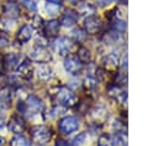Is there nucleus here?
<instances>
[{
    "instance_id": "1",
    "label": "nucleus",
    "mask_w": 158,
    "mask_h": 146,
    "mask_svg": "<svg viewBox=\"0 0 158 146\" xmlns=\"http://www.w3.org/2000/svg\"><path fill=\"white\" fill-rule=\"evenodd\" d=\"M17 109L21 113H30V114H41L44 109V104L42 100L36 95H27L25 103L20 101L17 104Z\"/></svg>"
},
{
    "instance_id": "2",
    "label": "nucleus",
    "mask_w": 158,
    "mask_h": 146,
    "mask_svg": "<svg viewBox=\"0 0 158 146\" xmlns=\"http://www.w3.org/2000/svg\"><path fill=\"white\" fill-rule=\"evenodd\" d=\"M53 98L57 101L58 105H62L64 108H70L77 104V97L75 94L68 89L67 87H59L57 88L56 93H53Z\"/></svg>"
},
{
    "instance_id": "3",
    "label": "nucleus",
    "mask_w": 158,
    "mask_h": 146,
    "mask_svg": "<svg viewBox=\"0 0 158 146\" xmlns=\"http://www.w3.org/2000/svg\"><path fill=\"white\" fill-rule=\"evenodd\" d=\"M51 136H52L51 130L44 125H37L31 129V139L38 145L47 144L51 140Z\"/></svg>"
},
{
    "instance_id": "4",
    "label": "nucleus",
    "mask_w": 158,
    "mask_h": 146,
    "mask_svg": "<svg viewBox=\"0 0 158 146\" xmlns=\"http://www.w3.org/2000/svg\"><path fill=\"white\" fill-rule=\"evenodd\" d=\"M28 58L31 61H35V62H38V63H47L52 59V56L44 46H36L28 53Z\"/></svg>"
},
{
    "instance_id": "5",
    "label": "nucleus",
    "mask_w": 158,
    "mask_h": 146,
    "mask_svg": "<svg viewBox=\"0 0 158 146\" xmlns=\"http://www.w3.org/2000/svg\"><path fill=\"white\" fill-rule=\"evenodd\" d=\"M78 127H79V122L75 116H65V118L60 119V121L58 124L59 131L64 135H69V134L77 131Z\"/></svg>"
},
{
    "instance_id": "6",
    "label": "nucleus",
    "mask_w": 158,
    "mask_h": 146,
    "mask_svg": "<svg viewBox=\"0 0 158 146\" xmlns=\"http://www.w3.org/2000/svg\"><path fill=\"white\" fill-rule=\"evenodd\" d=\"M64 69L69 74L77 75L83 69V62H80V59L77 56H67L64 59Z\"/></svg>"
},
{
    "instance_id": "7",
    "label": "nucleus",
    "mask_w": 158,
    "mask_h": 146,
    "mask_svg": "<svg viewBox=\"0 0 158 146\" xmlns=\"http://www.w3.org/2000/svg\"><path fill=\"white\" fill-rule=\"evenodd\" d=\"M53 47H54V51L59 56L64 57V56H68V53L70 52V49L73 47V42L67 37H58V38H56Z\"/></svg>"
},
{
    "instance_id": "8",
    "label": "nucleus",
    "mask_w": 158,
    "mask_h": 146,
    "mask_svg": "<svg viewBox=\"0 0 158 146\" xmlns=\"http://www.w3.org/2000/svg\"><path fill=\"white\" fill-rule=\"evenodd\" d=\"M101 28V22L100 20L91 15V16H88L85 20H84V31L85 33H89V35H96Z\"/></svg>"
},
{
    "instance_id": "9",
    "label": "nucleus",
    "mask_w": 158,
    "mask_h": 146,
    "mask_svg": "<svg viewBox=\"0 0 158 146\" xmlns=\"http://www.w3.org/2000/svg\"><path fill=\"white\" fill-rule=\"evenodd\" d=\"M15 71H16V74L25 80L31 79L33 75V67H32V63L30 61H23L22 63H20L15 68Z\"/></svg>"
},
{
    "instance_id": "10",
    "label": "nucleus",
    "mask_w": 158,
    "mask_h": 146,
    "mask_svg": "<svg viewBox=\"0 0 158 146\" xmlns=\"http://www.w3.org/2000/svg\"><path fill=\"white\" fill-rule=\"evenodd\" d=\"M7 127L15 135H21L25 130V121L19 115H12L7 122Z\"/></svg>"
},
{
    "instance_id": "11",
    "label": "nucleus",
    "mask_w": 158,
    "mask_h": 146,
    "mask_svg": "<svg viewBox=\"0 0 158 146\" xmlns=\"http://www.w3.org/2000/svg\"><path fill=\"white\" fill-rule=\"evenodd\" d=\"M59 26H60V24L58 20H49L46 24H43V32L47 37L57 36L58 31H59Z\"/></svg>"
},
{
    "instance_id": "12",
    "label": "nucleus",
    "mask_w": 158,
    "mask_h": 146,
    "mask_svg": "<svg viewBox=\"0 0 158 146\" xmlns=\"http://www.w3.org/2000/svg\"><path fill=\"white\" fill-rule=\"evenodd\" d=\"M32 35H33V28L31 27V25H23L19 30L16 38H17V41L20 43H26V42H28L31 40Z\"/></svg>"
},
{
    "instance_id": "13",
    "label": "nucleus",
    "mask_w": 158,
    "mask_h": 146,
    "mask_svg": "<svg viewBox=\"0 0 158 146\" xmlns=\"http://www.w3.org/2000/svg\"><path fill=\"white\" fill-rule=\"evenodd\" d=\"M19 59H20V56L16 54V53H9V54H6L5 58H4L5 69H6V71H12V69H15V68L19 66Z\"/></svg>"
},
{
    "instance_id": "14",
    "label": "nucleus",
    "mask_w": 158,
    "mask_h": 146,
    "mask_svg": "<svg viewBox=\"0 0 158 146\" xmlns=\"http://www.w3.org/2000/svg\"><path fill=\"white\" fill-rule=\"evenodd\" d=\"M36 74L38 77V79L41 80H48L51 77H52V69L48 64L46 63H41L37 69H36Z\"/></svg>"
},
{
    "instance_id": "15",
    "label": "nucleus",
    "mask_w": 158,
    "mask_h": 146,
    "mask_svg": "<svg viewBox=\"0 0 158 146\" xmlns=\"http://www.w3.org/2000/svg\"><path fill=\"white\" fill-rule=\"evenodd\" d=\"M4 14H6V16L9 19H15L19 16L20 11H19V5L15 1H9L4 5Z\"/></svg>"
},
{
    "instance_id": "16",
    "label": "nucleus",
    "mask_w": 158,
    "mask_h": 146,
    "mask_svg": "<svg viewBox=\"0 0 158 146\" xmlns=\"http://www.w3.org/2000/svg\"><path fill=\"white\" fill-rule=\"evenodd\" d=\"M77 19H78L77 12H74V11H72V10H68V11H65V14L62 16L59 24H62V25L65 26V27H70V26H73V25L77 22Z\"/></svg>"
},
{
    "instance_id": "17",
    "label": "nucleus",
    "mask_w": 158,
    "mask_h": 146,
    "mask_svg": "<svg viewBox=\"0 0 158 146\" xmlns=\"http://www.w3.org/2000/svg\"><path fill=\"white\" fill-rule=\"evenodd\" d=\"M94 12H95V6H93L91 4L84 2V4H80L78 6V12L77 14L85 15V16H91V15H94Z\"/></svg>"
},
{
    "instance_id": "18",
    "label": "nucleus",
    "mask_w": 158,
    "mask_h": 146,
    "mask_svg": "<svg viewBox=\"0 0 158 146\" xmlns=\"http://www.w3.org/2000/svg\"><path fill=\"white\" fill-rule=\"evenodd\" d=\"M104 64H105L106 67H111V68L117 67V66H118V56H117V53H116V52L109 53V54L104 58Z\"/></svg>"
},
{
    "instance_id": "19",
    "label": "nucleus",
    "mask_w": 158,
    "mask_h": 146,
    "mask_svg": "<svg viewBox=\"0 0 158 146\" xmlns=\"http://www.w3.org/2000/svg\"><path fill=\"white\" fill-rule=\"evenodd\" d=\"M10 101H11L10 93H7L6 89H2L0 92V109H7L10 106Z\"/></svg>"
},
{
    "instance_id": "20",
    "label": "nucleus",
    "mask_w": 158,
    "mask_h": 146,
    "mask_svg": "<svg viewBox=\"0 0 158 146\" xmlns=\"http://www.w3.org/2000/svg\"><path fill=\"white\" fill-rule=\"evenodd\" d=\"M10 146H31V144H30V141H28L25 136H22V135H16V136H14V137L11 139Z\"/></svg>"
},
{
    "instance_id": "21",
    "label": "nucleus",
    "mask_w": 158,
    "mask_h": 146,
    "mask_svg": "<svg viewBox=\"0 0 158 146\" xmlns=\"http://www.w3.org/2000/svg\"><path fill=\"white\" fill-rule=\"evenodd\" d=\"M60 10V5L58 2H51V1H47L46 4V11L48 12V15L51 16H54L59 12Z\"/></svg>"
},
{
    "instance_id": "22",
    "label": "nucleus",
    "mask_w": 158,
    "mask_h": 146,
    "mask_svg": "<svg viewBox=\"0 0 158 146\" xmlns=\"http://www.w3.org/2000/svg\"><path fill=\"white\" fill-rule=\"evenodd\" d=\"M77 57L80 59V62H89L90 61V51L86 47L80 46L79 49H78V56Z\"/></svg>"
},
{
    "instance_id": "23",
    "label": "nucleus",
    "mask_w": 158,
    "mask_h": 146,
    "mask_svg": "<svg viewBox=\"0 0 158 146\" xmlns=\"http://www.w3.org/2000/svg\"><path fill=\"white\" fill-rule=\"evenodd\" d=\"M85 134L84 132H80V134H78L73 140H72V142H70V146H80L84 141H85Z\"/></svg>"
},
{
    "instance_id": "24",
    "label": "nucleus",
    "mask_w": 158,
    "mask_h": 146,
    "mask_svg": "<svg viewBox=\"0 0 158 146\" xmlns=\"http://www.w3.org/2000/svg\"><path fill=\"white\" fill-rule=\"evenodd\" d=\"M21 4L27 11H36L37 9V5L33 0H21Z\"/></svg>"
},
{
    "instance_id": "25",
    "label": "nucleus",
    "mask_w": 158,
    "mask_h": 146,
    "mask_svg": "<svg viewBox=\"0 0 158 146\" xmlns=\"http://www.w3.org/2000/svg\"><path fill=\"white\" fill-rule=\"evenodd\" d=\"M12 19H9V17H5V19H0V28L4 30V31H7L12 27Z\"/></svg>"
},
{
    "instance_id": "26",
    "label": "nucleus",
    "mask_w": 158,
    "mask_h": 146,
    "mask_svg": "<svg viewBox=\"0 0 158 146\" xmlns=\"http://www.w3.org/2000/svg\"><path fill=\"white\" fill-rule=\"evenodd\" d=\"M31 24H32V28L36 27V28H42L43 27V21H42V17L38 16V15H35L32 19H31Z\"/></svg>"
},
{
    "instance_id": "27",
    "label": "nucleus",
    "mask_w": 158,
    "mask_h": 146,
    "mask_svg": "<svg viewBox=\"0 0 158 146\" xmlns=\"http://www.w3.org/2000/svg\"><path fill=\"white\" fill-rule=\"evenodd\" d=\"M114 27H115V30H117V31H123V30L126 28V24H125L123 20L116 19V20L114 21Z\"/></svg>"
},
{
    "instance_id": "28",
    "label": "nucleus",
    "mask_w": 158,
    "mask_h": 146,
    "mask_svg": "<svg viewBox=\"0 0 158 146\" xmlns=\"http://www.w3.org/2000/svg\"><path fill=\"white\" fill-rule=\"evenodd\" d=\"M85 85H86V88H89V89L95 88V87H96V80H95V78H94V77H86V79H85Z\"/></svg>"
},
{
    "instance_id": "29",
    "label": "nucleus",
    "mask_w": 158,
    "mask_h": 146,
    "mask_svg": "<svg viewBox=\"0 0 158 146\" xmlns=\"http://www.w3.org/2000/svg\"><path fill=\"white\" fill-rule=\"evenodd\" d=\"M85 32V31H84ZM81 30H74L73 31V36H74V38H75V41H81V40H84V37H85V33H84Z\"/></svg>"
},
{
    "instance_id": "30",
    "label": "nucleus",
    "mask_w": 158,
    "mask_h": 146,
    "mask_svg": "<svg viewBox=\"0 0 158 146\" xmlns=\"http://www.w3.org/2000/svg\"><path fill=\"white\" fill-rule=\"evenodd\" d=\"M98 146H109V139H107V136H105V135L100 136L99 140H98Z\"/></svg>"
},
{
    "instance_id": "31",
    "label": "nucleus",
    "mask_w": 158,
    "mask_h": 146,
    "mask_svg": "<svg viewBox=\"0 0 158 146\" xmlns=\"http://www.w3.org/2000/svg\"><path fill=\"white\" fill-rule=\"evenodd\" d=\"M7 78H6V75H4L2 73H0V90H2V89H5L6 88V85H7Z\"/></svg>"
},
{
    "instance_id": "32",
    "label": "nucleus",
    "mask_w": 158,
    "mask_h": 146,
    "mask_svg": "<svg viewBox=\"0 0 158 146\" xmlns=\"http://www.w3.org/2000/svg\"><path fill=\"white\" fill-rule=\"evenodd\" d=\"M9 43H10V41H9V38L6 36H0V48L7 47Z\"/></svg>"
},
{
    "instance_id": "33",
    "label": "nucleus",
    "mask_w": 158,
    "mask_h": 146,
    "mask_svg": "<svg viewBox=\"0 0 158 146\" xmlns=\"http://www.w3.org/2000/svg\"><path fill=\"white\" fill-rule=\"evenodd\" d=\"M54 146H70V144H69L68 141L63 140V139H57V141H56Z\"/></svg>"
},
{
    "instance_id": "34",
    "label": "nucleus",
    "mask_w": 158,
    "mask_h": 146,
    "mask_svg": "<svg viewBox=\"0 0 158 146\" xmlns=\"http://www.w3.org/2000/svg\"><path fill=\"white\" fill-rule=\"evenodd\" d=\"M5 126V115L2 113H0V130Z\"/></svg>"
},
{
    "instance_id": "35",
    "label": "nucleus",
    "mask_w": 158,
    "mask_h": 146,
    "mask_svg": "<svg viewBox=\"0 0 158 146\" xmlns=\"http://www.w3.org/2000/svg\"><path fill=\"white\" fill-rule=\"evenodd\" d=\"M99 5H101V6H105V5H107V4H110L112 0H95Z\"/></svg>"
},
{
    "instance_id": "36",
    "label": "nucleus",
    "mask_w": 158,
    "mask_h": 146,
    "mask_svg": "<svg viewBox=\"0 0 158 146\" xmlns=\"http://www.w3.org/2000/svg\"><path fill=\"white\" fill-rule=\"evenodd\" d=\"M5 145V139L0 136V146H4Z\"/></svg>"
},
{
    "instance_id": "37",
    "label": "nucleus",
    "mask_w": 158,
    "mask_h": 146,
    "mask_svg": "<svg viewBox=\"0 0 158 146\" xmlns=\"http://www.w3.org/2000/svg\"><path fill=\"white\" fill-rule=\"evenodd\" d=\"M47 1H51V2H58V4H59L62 0H47Z\"/></svg>"
},
{
    "instance_id": "38",
    "label": "nucleus",
    "mask_w": 158,
    "mask_h": 146,
    "mask_svg": "<svg viewBox=\"0 0 158 146\" xmlns=\"http://www.w3.org/2000/svg\"><path fill=\"white\" fill-rule=\"evenodd\" d=\"M70 2H78V1H80V0H69Z\"/></svg>"
}]
</instances>
